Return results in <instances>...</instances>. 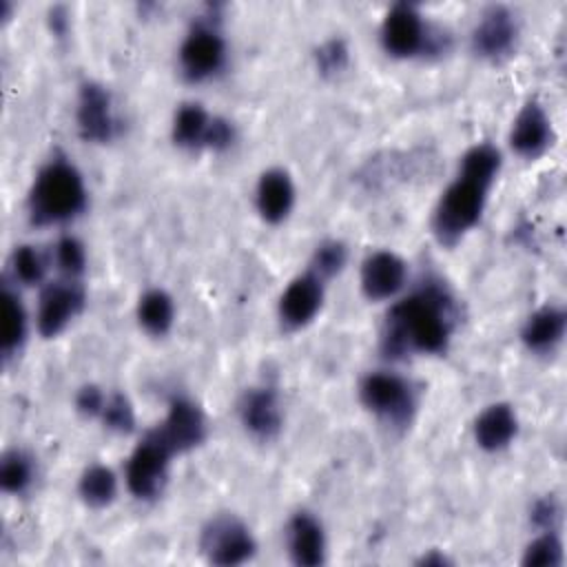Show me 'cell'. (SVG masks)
<instances>
[{
	"label": "cell",
	"mask_w": 567,
	"mask_h": 567,
	"mask_svg": "<svg viewBox=\"0 0 567 567\" xmlns=\"http://www.w3.org/2000/svg\"><path fill=\"white\" fill-rule=\"evenodd\" d=\"M286 545H288L290 560L299 567H317L326 560L323 527L308 512H297L288 520Z\"/></svg>",
	"instance_id": "obj_17"
},
{
	"label": "cell",
	"mask_w": 567,
	"mask_h": 567,
	"mask_svg": "<svg viewBox=\"0 0 567 567\" xmlns=\"http://www.w3.org/2000/svg\"><path fill=\"white\" fill-rule=\"evenodd\" d=\"M257 213L268 224H279L288 217L295 204V186L286 171L270 168L261 173L255 190Z\"/></svg>",
	"instance_id": "obj_18"
},
{
	"label": "cell",
	"mask_w": 567,
	"mask_h": 567,
	"mask_svg": "<svg viewBox=\"0 0 567 567\" xmlns=\"http://www.w3.org/2000/svg\"><path fill=\"white\" fill-rule=\"evenodd\" d=\"M173 319H175V306L168 292L153 288L140 297L137 321L148 334L153 337L166 334L173 326Z\"/></svg>",
	"instance_id": "obj_23"
},
{
	"label": "cell",
	"mask_w": 567,
	"mask_h": 567,
	"mask_svg": "<svg viewBox=\"0 0 567 567\" xmlns=\"http://www.w3.org/2000/svg\"><path fill=\"white\" fill-rule=\"evenodd\" d=\"M419 563H421V565H436V567H443V565H447V558H445L443 554L430 551V554H427V556H423Z\"/></svg>",
	"instance_id": "obj_37"
},
{
	"label": "cell",
	"mask_w": 567,
	"mask_h": 567,
	"mask_svg": "<svg viewBox=\"0 0 567 567\" xmlns=\"http://www.w3.org/2000/svg\"><path fill=\"white\" fill-rule=\"evenodd\" d=\"M315 62H317V69L323 78H334L339 73L346 71L348 62H350V51H348V44L341 40V38H332V40H326L317 53H315Z\"/></svg>",
	"instance_id": "obj_31"
},
{
	"label": "cell",
	"mask_w": 567,
	"mask_h": 567,
	"mask_svg": "<svg viewBox=\"0 0 567 567\" xmlns=\"http://www.w3.org/2000/svg\"><path fill=\"white\" fill-rule=\"evenodd\" d=\"M226 64V42L210 22H197L179 47V69L188 82H204Z\"/></svg>",
	"instance_id": "obj_8"
},
{
	"label": "cell",
	"mask_w": 567,
	"mask_h": 567,
	"mask_svg": "<svg viewBox=\"0 0 567 567\" xmlns=\"http://www.w3.org/2000/svg\"><path fill=\"white\" fill-rule=\"evenodd\" d=\"M558 518H560V507L554 496L538 498L529 509V520L540 532H554L558 525Z\"/></svg>",
	"instance_id": "obj_33"
},
{
	"label": "cell",
	"mask_w": 567,
	"mask_h": 567,
	"mask_svg": "<svg viewBox=\"0 0 567 567\" xmlns=\"http://www.w3.org/2000/svg\"><path fill=\"white\" fill-rule=\"evenodd\" d=\"M381 44L388 55L405 60L425 51L441 49V38L427 29L414 4L396 2L383 18Z\"/></svg>",
	"instance_id": "obj_4"
},
{
	"label": "cell",
	"mask_w": 567,
	"mask_h": 567,
	"mask_svg": "<svg viewBox=\"0 0 567 567\" xmlns=\"http://www.w3.org/2000/svg\"><path fill=\"white\" fill-rule=\"evenodd\" d=\"M487 186L456 175L443 190L432 213V233L443 246H454L467 230H472L487 199Z\"/></svg>",
	"instance_id": "obj_3"
},
{
	"label": "cell",
	"mask_w": 567,
	"mask_h": 567,
	"mask_svg": "<svg viewBox=\"0 0 567 567\" xmlns=\"http://www.w3.org/2000/svg\"><path fill=\"white\" fill-rule=\"evenodd\" d=\"M551 122L538 102H527L509 131V146L520 157H538L551 144Z\"/></svg>",
	"instance_id": "obj_16"
},
{
	"label": "cell",
	"mask_w": 567,
	"mask_h": 567,
	"mask_svg": "<svg viewBox=\"0 0 567 567\" xmlns=\"http://www.w3.org/2000/svg\"><path fill=\"white\" fill-rule=\"evenodd\" d=\"M11 268H13L16 279L27 284V286L40 284L44 279V272H47L44 259H42V255L33 246L16 248L13 257H11Z\"/></svg>",
	"instance_id": "obj_30"
},
{
	"label": "cell",
	"mask_w": 567,
	"mask_h": 567,
	"mask_svg": "<svg viewBox=\"0 0 567 567\" xmlns=\"http://www.w3.org/2000/svg\"><path fill=\"white\" fill-rule=\"evenodd\" d=\"M55 261H58V268L69 277V279H75L84 272L86 268V250L82 246L80 239L66 235L58 241L55 246Z\"/></svg>",
	"instance_id": "obj_32"
},
{
	"label": "cell",
	"mask_w": 567,
	"mask_h": 567,
	"mask_svg": "<svg viewBox=\"0 0 567 567\" xmlns=\"http://www.w3.org/2000/svg\"><path fill=\"white\" fill-rule=\"evenodd\" d=\"M233 142H235V126L226 117H213L206 133L204 148L226 151L233 146Z\"/></svg>",
	"instance_id": "obj_34"
},
{
	"label": "cell",
	"mask_w": 567,
	"mask_h": 567,
	"mask_svg": "<svg viewBox=\"0 0 567 567\" xmlns=\"http://www.w3.org/2000/svg\"><path fill=\"white\" fill-rule=\"evenodd\" d=\"M102 423L113 430V432H120V434H128L133 432L135 427V412H133V405L128 401L126 394L122 392H115L106 399L104 403V410H102Z\"/></svg>",
	"instance_id": "obj_29"
},
{
	"label": "cell",
	"mask_w": 567,
	"mask_h": 567,
	"mask_svg": "<svg viewBox=\"0 0 567 567\" xmlns=\"http://www.w3.org/2000/svg\"><path fill=\"white\" fill-rule=\"evenodd\" d=\"M33 478V465L27 454L20 450H11L2 456L0 463V485L9 494H22Z\"/></svg>",
	"instance_id": "obj_26"
},
{
	"label": "cell",
	"mask_w": 567,
	"mask_h": 567,
	"mask_svg": "<svg viewBox=\"0 0 567 567\" xmlns=\"http://www.w3.org/2000/svg\"><path fill=\"white\" fill-rule=\"evenodd\" d=\"M75 122L84 142L104 144L117 133V120L113 113L111 93L97 82H84L78 95Z\"/></svg>",
	"instance_id": "obj_9"
},
{
	"label": "cell",
	"mask_w": 567,
	"mask_h": 567,
	"mask_svg": "<svg viewBox=\"0 0 567 567\" xmlns=\"http://www.w3.org/2000/svg\"><path fill=\"white\" fill-rule=\"evenodd\" d=\"M239 421L250 436L259 441L275 439L281 430V405L275 388L246 390L239 401Z\"/></svg>",
	"instance_id": "obj_14"
},
{
	"label": "cell",
	"mask_w": 567,
	"mask_h": 567,
	"mask_svg": "<svg viewBox=\"0 0 567 567\" xmlns=\"http://www.w3.org/2000/svg\"><path fill=\"white\" fill-rule=\"evenodd\" d=\"M78 494L89 507H106L117 494V478L106 465H91L82 472Z\"/></svg>",
	"instance_id": "obj_25"
},
{
	"label": "cell",
	"mask_w": 567,
	"mask_h": 567,
	"mask_svg": "<svg viewBox=\"0 0 567 567\" xmlns=\"http://www.w3.org/2000/svg\"><path fill=\"white\" fill-rule=\"evenodd\" d=\"M0 301V350L4 357H11L27 337V312L20 297L9 288L2 290Z\"/></svg>",
	"instance_id": "obj_21"
},
{
	"label": "cell",
	"mask_w": 567,
	"mask_h": 567,
	"mask_svg": "<svg viewBox=\"0 0 567 567\" xmlns=\"http://www.w3.org/2000/svg\"><path fill=\"white\" fill-rule=\"evenodd\" d=\"M567 315L558 306H543L532 312L520 330V339L529 352H551L565 337Z\"/></svg>",
	"instance_id": "obj_20"
},
{
	"label": "cell",
	"mask_w": 567,
	"mask_h": 567,
	"mask_svg": "<svg viewBox=\"0 0 567 567\" xmlns=\"http://www.w3.org/2000/svg\"><path fill=\"white\" fill-rule=\"evenodd\" d=\"M82 306L84 292L73 279L49 284L42 290L38 303V332L47 339L60 334L71 323V319L82 310Z\"/></svg>",
	"instance_id": "obj_12"
},
{
	"label": "cell",
	"mask_w": 567,
	"mask_h": 567,
	"mask_svg": "<svg viewBox=\"0 0 567 567\" xmlns=\"http://www.w3.org/2000/svg\"><path fill=\"white\" fill-rule=\"evenodd\" d=\"M516 432L518 419L509 403H492L474 421V441L485 452H498L507 447Z\"/></svg>",
	"instance_id": "obj_19"
},
{
	"label": "cell",
	"mask_w": 567,
	"mask_h": 567,
	"mask_svg": "<svg viewBox=\"0 0 567 567\" xmlns=\"http://www.w3.org/2000/svg\"><path fill=\"white\" fill-rule=\"evenodd\" d=\"M86 208V186L80 171L58 157L40 168L29 197L27 213L35 226L64 224Z\"/></svg>",
	"instance_id": "obj_2"
},
{
	"label": "cell",
	"mask_w": 567,
	"mask_h": 567,
	"mask_svg": "<svg viewBox=\"0 0 567 567\" xmlns=\"http://www.w3.org/2000/svg\"><path fill=\"white\" fill-rule=\"evenodd\" d=\"M104 403H106V396L97 385H84L75 396V408L84 416H100L104 410Z\"/></svg>",
	"instance_id": "obj_35"
},
{
	"label": "cell",
	"mask_w": 567,
	"mask_h": 567,
	"mask_svg": "<svg viewBox=\"0 0 567 567\" xmlns=\"http://www.w3.org/2000/svg\"><path fill=\"white\" fill-rule=\"evenodd\" d=\"M323 303V281L310 270L295 277L279 299V321L288 330L308 326Z\"/></svg>",
	"instance_id": "obj_13"
},
{
	"label": "cell",
	"mask_w": 567,
	"mask_h": 567,
	"mask_svg": "<svg viewBox=\"0 0 567 567\" xmlns=\"http://www.w3.org/2000/svg\"><path fill=\"white\" fill-rule=\"evenodd\" d=\"M153 432L173 454H179L195 450L206 439V419L197 403L184 396H175L168 405L166 419Z\"/></svg>",
	"instance_id": "obj_10"
},
{
	"label": "cell",
	"mask_w": 567,
	"mask_h": 567,
	"mask_svg": "<svg viewBox=\"0 0 567 567\" xmlns=\"http://www.w3.org/2000/svg\"><path fill=\"white\" fill-rule=\"evenodd\" d=\"M525 567H558L563 565V545L554 532H543L523 551Z\"/></svg>",
	"instance_id": "obj_28"
},
{
	"label": "cell",
	"mask_w": 567,
	"mask_h": 567,
	"mask_svg": "<svg viewBox=\"0 0 567 567\" xmlns=\"http://www.w3.org/2000/svg\"><path fill=\"white\" fill-rule=\"evenodd\" d=\"M210 120L202 104H182L173 120V142L182 148H204Z\"/></svg>",
	"instance_id": "obj_22"
},
{
	"label": "cell",
	"mask_w": 567,
	"mask_h": 567,
	"mask_svg": "<svg viewBox=\"0 0 567 567\" xmlns=\"http://www.w3.org/2000/svg\"><path fill=\"white\" fill-rule=\"evenodd\" d=\"M405 277L408 268L399 255L377 250L361 266V290L370 301L392 299L405 286Z\"/></svg>",
	"instance_id": "obj_15"
},
{
	"label": "cell",
	"mask_w": 567,
	"mask_h": 567,
	"mask_svg": "<svg viewBox=\"0 0 567 567\" xmlns=\"http://www.w3.org/2000/svg\"><path fill=\"white\" fill-rule=\"evenodd\" d=\"M49 22H51V31H53L58 38H62V35L66 33L69 20H66V11H64L62 7L51 9V13H49Z\"/></svg>",
	"instance_id": "obj_36"
},
{
	"label": "cell",
	"mask_w": 567,
	"mask_h": 567,
	"mask_svg": "<svg viewBox=\"0 0 567 567\" xmlns=\"http://www.w3.org/2000/svg\"><path fill=\"white\" fill-rule=\"evenodd\" d=\"M518 38V22L507 7H487L472 31V51L485 60L507 58Z\"/></svg>",
	"instance_id": "obj_11"
},
{
	"label": "cell",
	"mask_w": 567,
	"mask_h": 567,
	"mask_svg": "<svg viewBox=\"0 0 567 567\" xmlns=\"http://www.w3.org/2000/svg\"><path fill=\"white\" fill-rule=\"evenodd\" d=\"M361 403L392 425H408L416 401L410 383L392 372H372L359 385Z\"/></svg>",
	"instance_id": "obj_5"
},
{
	"label": "cell",
	"mask_w": 567,
	"mask_h": 567,
	"mask_svg": "<svg viewBox=\"0 0 567 567\" xmlns=\"http://www.w3.org/2000/svg\"><path fill=\"white\" fill-rule=\"evenodd\" d=\"M348 261V248L337 239L321 241L310 259V272L317 275L321 281L339 275Z\"/></svg>",
	"instance_id": "obj_27"
},
{
	"label": "cell",
	"mask_w": 567,
	"mask_h": 567,
	"mask_svg": "<svg viewBox=\"0 0 567 567\" xmlns=\"http://www.w3.org/2000/svg\"><path fill=\"white\" fill-rule=\"evenodd\" d=\"M501 171V153L496 146L483 142V144H474L472 148L465 151V155L461 157V168L458 175L467 177L472 182H478L483 186H492L496 175Z\"/></svg>",
	"instance_id": "obj_24"
},
{
	"label": "cell",
	"mask_w": 567,
	"mask_h": 567,
	"mask_svg": "<svg viewBox=\"0 0 567 567\" xmlns=\"http://www.w3.org/2000/svg\"><path fill=\"white\" fill-rule=\"evenodd\" d=\"M199 547L206 560L219 567L241 565L252 558L257 549L250 529L230 514H221L208 520V525L202 529Z\"/></svg>",
	"instance_id": "obj_6"
},
{
	"label": "cell",
	"mask_w": 567,
	"mask_h": 567,
	"mask_svg": "<svg viewBox=\"0 0 567 567\" xmlns=\"http://www.w3.org/2000/svg\"><path fill=\"white\" fill-rule=\"evenodd\" d=\"M171 456L173 452L159 441V436L148 432L126 463L128 492L140 501L157 498L168 478Z\"/></svg>",
	"instance_id": "obj_7"
},
{
	"label": "cell",
	"mask_w": 567,
	"mask_h": 567,
	"mask_svg": "<svg viewBox=\"0 0 567 567\" xmlns=\"http://www.w3.org/2000/svg\"><path fill=\"white\" fill-rule=\"evenodd\" d=\"M454 326V301L450 292L427 281L405 299L396 301L381 332V352L401 359L412 352L443 354L447 350Z\"/></svg>",
	"instance_id": "obj_1"
}]
</instances>
